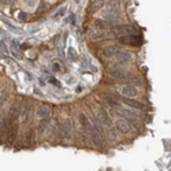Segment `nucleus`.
<instances>
[{"instance_id":"nucleus-1","label":"nucleus","mask_w":171,"mask_h":171,"mask_svg":"<svg viewBox=\"0 0 171 171\" xmlns=\"http://www.w3.org/2000/svg\"><path fill=\"white\" fill-rule=\"evenodd\" d=\"M111 36H133L136 34V29L130 25H118L111 27Z\"/></svg>"},{"instance_id":"nucleus-2","label":"nucleus","mask_w":171,"mask_h":171,"mask_svg":"<svg viewBox=\"0 0 171 171\" xmlns=\"http://www.w3.org/2000/svg\"><path fill=\"white\" fill-rule=\"evenodd\" d=\"M119 10H121V0H112L106 6L104 12H107V14H118Z\"/></svg>"},{"instance_id":"nucleus-3","label":"nucleus","mask_w":171,"mask_h":171,"mask_svg":"<svg viewBox=\"0 0 171 171\" xmlns=\"http://www.w3.org/2000/svg\"><path fill=\"white\" fill-rule=\"evenodd\" d=\"M121 93L123 94L125 97H130V99H133V97L137 96V88L134 86V85H125V86L121 88Z\"/></svg>"},{"instance_id":"nucleus-4","label":"nucleus","mask_w":171,"mask_h":171,"mask_svg":"<svg viewBox=\"0 0 171 171\" xmlns=\"http://www.w3.org/2000/svg\"><path fill=\"white\" fill-rule=\"evenodd\" d=\"M115 126H116V129H118V131L123 133V134H126V133H129V131L131 130L129 121H127V119H123V118L118 119V121H116V123H115Z\"/></svg>"},{"instance_id":"nucleus-5","label":"nucleus","mask_w":171,"mask_h":171,"mask_svg":"<svg viewBox=\"0 0 171 171\" xmlns=\"http://www.w3.org/2000/svg\"><path fill=\"white\" fill-rule=\"evenodd\" d=\"M111 77L116 78V80H127V78H130V74H127L125 70H118V69H112V70L110 71Z\"/></svg>"},{"instance_id":"nucleus-6","label":"nucleus","mask_w":171,"mask_h":171,"mask_svg":"<svg viewBox=\"0 0 171 171\" xmlns=\"http://www.w3.org/2000/svg\"><path fill=\"white\" fill-rule=\"evenodd\" d=\"M21 115H22V123H27L30 121L31 115H33V106L27 104V106L23 108V111H22Z\"/></svg>"},{"instance_id":"nucleus-7","label":"nucleus","mask_w":171,"mask_h":171,"mask_svg":"<svg viewBox=\"0 0 171 171\" xmlns=\"http://www.w3.org/2000/svg\"><path fill=\"white\" fill-rule=\"evenodd\" d=\"M92 141H93V144L96 145V147H99V148H103V147H106V142H104V138H103V136L99 134V133H96V131H92Z\"/></svg>"},{"instance_id":"nucleus-8","label":"nucleus","mask_w":171,"mask_h":171,"mask_svg":"<svg viewBox=\"0 0 171 171\" xmlns=\"http://www.w3.org/2000/svg\"><path fill=\"white\" fill-rule=\"evenodd\" d=\"M99 118H100V121L103 125H106L108 129H111V126H112V122H111V118H110V115L107 114V111L106 110H100L99 111Z\"/></svg>"},{"instance_id":"nucleus-9","label":"nucleus","mask_w":171,"mask_h":171,"mask_svg":"<svg viewBox=\"0 0 171 171\" xmlns=\"http://www.w3.org/2000/svg\"><path fill=\"white\" fill-rule=\"evenodd\" d=\"M116 60L121 62V63H129L131 62V55L129 52H125V51H119L118 53L115 55Z\"/></svg>"},{"instance_id":"nucleus-10","label":"nucleus","mask_w":171,"mask_h":171,"mask_svg":"<svg viewBox=\"0 0 171 171\" xmlns=\"http://www.w3.org/2000/svg\"><path fill=\"white\" fill-rule=\"evenodd\" d=\"M62 134L65 138H71V134H73V126H71V122L70 121H66L63 123V127H62Z\"/></svg>"},{"instance_id":"nucleus-11","label":"nucleus","mask_w":171,"mask_h":171,"mask_svg":"<svg viewBox=\"0 0 171 171\" xmlns=\"http://www.w3.org/2000/svg\"><path fill=\"white\" fill-rule=\"evenodd\" d=\"M121 43H123V44H130V45H140L142 41H141V39H138V37L123 36L122 39H121Z\"/></svg>"},{"instance_id":"nucleus-12","label":"nucleus","mask_w":171,"mask_h":171,"mask_svg":"<svg viewBox=\"0 0 171 171\" xmlns=\"http://www.w3.org/2000/svg\"><path fill=\"white\" fill-rule=\"evenodd\" d=\"M119 51H121V48H119L118 45H108V47H106V48L103 49V55L111 58V56H115Z\"/></svg>"},{"instance_id":"nucleus-13","label":"nucleus","mask_w":171,"mask_h":171,"mask_svg":"<svg viewBox=\"0 0 171 171\" xmlns=\"http://www.w3.org/2000/svg\"><path fill=\"white\" fill-rule=\"evenodd\" d=\"M92 39L93 40H101V39H111V33H106L103 30L99 31H92Z\"/></svg>"},{"instance_id":"nucleus-14","label":"nucleus","mask_w":171,"mask_h":171,"mask_svg":"<svg viewBox=\"0 0 171 171\" xmlns=\"http://www.w3.org/2000/svg\"><path fill=\"white\" fill-rule=\"evenodd\" d=\"M37 116L41 119H48L51 116V110L48 107H40V108L37 110Z\"/></svg>"},{"instance_id":"nucleus-15","label":"nucleus","mask_w":171,"mask_h":171,"mask_svg":"<svg viewBox=\"0 0 171 171\" xmlns=\"http://www.w3.org/2000/svg\"><path fill=\"white\" fill-rule=\"evenodd\" d=\"M123 101H125L127 106H130V107H133V108H137V110H144L145 107L142 106L141 103H138V101H134V100H131L130 97H123L122 99Z\"/></svg>"},{"instance_id":"nucleus-16","label":"nucleus","mask_w":171,"mask_h":171,"mask_svg":"<svg viewBox=\"0 0 171 171\" xmlns=\"http://www.w3.org/2000/svg\"><path fill=\"white\" fill-rule=\"evenodd\" d=\"M94 26L99 30H106L108 26H111V22L106 21V19H96L94 21Z\"/></svg>"},{"instance_id":"nucleus-17","label":"nucleus","mask_w":171,"mask_h":171,"mask_svg":"<svg viewBox=\"0 0 171 171\" xmlns=\"http://www.w3.org/2000/svg\"><path fill=\"white\" fill-rule=\"evenodd\" d=\"M121 115L126 116L127 119H137V115H136V114L133 112V111H130V110H125V108H123L121 111Z\"/></svg>"},{"instance_id":"nucleus-18","label":"nucleus","mask_w":171,"mask_h":171,"mask_svg":"<svg viewBox=\"0 0 171 171\" xmlns=\"http://www.w3.org/2000/svg\"><path fill=\"white\" fill-rule=\"evenodd\" d=\"M103 6H104L103 0H94V2L92 3V6H90V10L92 11H97V10H100V8H103Z\"/></svg>"},{"instance_id":"nucleus-19","label":"nucleus","mask_w":171,"mask_h":171,"mask_svg":"<svg viewBox=\"0 0 171 171\" xmlns=\"http://www.w3.org/2000/svg\"><path fill=\"white\" fill-rule=\"evenodd\" d=\"M67 56H69V60L70 62H75L77 60V52H75V49L73 48V47H70V48H69V51H67Z\"/></svg>"},{"instance_id":"nucleus-20","label":"nucleus","mask_w":171,"mask_h":171,"mask_svg":"<svg viewBox=\"0 0 171 171\" xmlns=\"http://www.w3.org/2000/svg\"><path fill=\"white\" fill-rule=\"evenodd\" d=\"M80 122H81V125L84 126L85 129H88L90 126V123H89V119L86 118V115H85V114H81L80 115Z\"/></svg>"},{"instance_id":"nucleus-21","label":"nucleus","mask_w":171,"mask_h":171,"mask_svg":"<svg viewBox=\"0 0 171 171\" xmlns=\"http://www.w3.org/2000/svg\"><path fill=\"white\" fill-rule=\"evenodd\" d=\"M52 70L56 71V73H60V71H63V66L59 62H53L52 63Z\"/></svg>"},{"instance_id":"nucleus-22","label":"nucleus","mask_w":171,"mask_h":171,"mask_svg":"<svg viewBox=\"0 0 171 171\" xmlns=\"http://www.w3.org/2000/svg\"><path fill=\"white\" fill-rule=\"evenodd\" d=\"M65 12H66V7H62L60 10L55 14V17H63V14H65Z\"/></svg>"},{"instance_id":"nucleus-23","label":"nucleus","mask_w":171,"mask_h":171,"mask_svg":"<svg viewBox=\"0 0 171 171\" xmlns=\"http://www.w3.org/2000/svg\"><path fill=\"white\" fill-rule=\"evenodd\" d=\"M0 2H2L3 4H6V6H11V4H14V3H15V0H0Z\"/></svg>"},{"instance_id":"nucleus-24","label":"nucleus","mask_w":171,"mask_h":171,"mask_svg":"<svg viewBox=\"0 0 171 171\" xmlns=\"http://www.w3.org/2000/svg\"><path fill=\"white\" fill-rule=\"evenodd\" d=\"M26 19H27L26 12H19V21H26Z\"/></svg>"},{"instance_id":"nucleus-25","label":"nucleus","mask_w":171,"mask_h":171,"mask_svg":"<svg viewBox=\"0 0 171 171\" xmlns=\"http://www.w3.org/2000/svg\"><path fill=\"white\" fill-rule=\"evenodd\" d=\"M45 127H47V119H44V121L40 123V127L39 129H40V130H44Z\"/></svg>"},{"instance_id":"nucleus-26","label":"nucleus","mask_w":171,"mask_h":171,"mask_svg":"<svg viewBox=\"0 0 171 171\" xmlns=\"http://www.w3.org/2000/svg\"><path fill=\"white\" fill-rule=\"evenodd\" d=\"M33 140H34V130H30V133H29V142H33Z\"/></svg>"},{"instance_id":"nucleus-27","label":"nucleus","mask_w":171,"mask_h":171,"mask_svg":"<svg viewBox=\"0 0 171 171\" xmlns=\"http://www.w3.org/2000/svg\"><path fill=\"white\" fill-rule=\"evenodd\" d=\"M25 3H26V4H29L30 7H33L34 6V3H36V0H23Z\"/></svg>"}]
</instances>
